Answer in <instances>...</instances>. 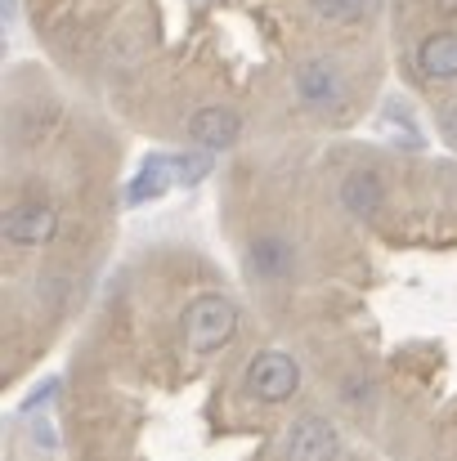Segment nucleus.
Listing matches in <instances>:
<instances>
[{"label": "nucleus", "mask_w": 457, "mask_h": 461, "mask_svg": "<svg viewBox=\"0 0 457 461\" xmlns=\"http://www.w3.org/2000/svg\"><path fill=\"white\" fill-rule=\"evenodd\" d=\"M211 175V153H152L144 157V166H140V175L126 184V206H144V202H157L166 188H175V184H197V179H206Z\"/></svg>", "instance_id": "obj_1"}, {"label": "nucleus", "mask_w": 457, "mask_h": 461, "mask_svg": "<svg viewBox=\"0 0 457 461\" xmlns=\"http://www.w3.org/2000/svg\"><path fill=\"white\" fill-rule=\"evenodd\" d=\"M238 331V309L229 296H197L184 309V340L197 349V354H211V349H224Z\"/></svg>", "instance_id": "obj_2"}, {"label": "nucleus", "mask_w": 457, "mask_h": 461, "mask_svg": "<svg viewBox=\"0 0 457 461\" xmlns=\"http://www.w3.org/2000/svg\"><path fill=\"white\" fill-rule=\"evenodd\" d=\"M301 390V363L288 349H260L247 367V394L260 403H288Z\"/></svg>", "instance_id": "obj_3"}, {"label": "nucleus", "mask_w": 457, "mask_h": 461, "mask_svg": "<svg viewBox=\"0 0 457 461\" xmlns=\"http://www.w3.org/2000/svg\"><path fill=\"white\" fill-rule=\"evenodd\" d=\"M292 90H297V99H301L305 108H314V113H336V108L350 99V81H345V72H341L332 59H323V54L305 59L301 68H297Z\"/></svg>", "instance_id": "obj_4"}, {"label": "nucleus", "mask_w": 457, "mask_h": 461, "mask_svg": "<svg viewBox=\"0 0 457 461\" xmlns=\"http://www.w3.org/2000/svg\"><path fill=\"white\" fill-rule=\"evenodd\" d=\"M341 457V435L327 417H301L288 439H283V461H336Z\"/></svg>", "instance_id": "obj_5"}, {"label": "nucleus", "mask_w": 457, "mask_h": 461, "mask_svg": "<svg viewBox=\"0 0 457 461\" xmlns=\"http://www.w3.org/2000/svg\"><path fill=\"white\" fill-rule=\"evenodd\" d=\"M59 233V211L50 202H18L5 211V242L14 247H45Z\"/></svg>", "instance_id": "obj_6"}, {"label": "nucleus", "mask_w": 457, "mask_h": 461, "mask_svg": "<svg viewBox=\"0 0 457 461\" xmlns=\"http://www.w3.org/2000/svg\"><path fill=\"white\" fill-rule=\"evenodd\" d=\"M242 135V117L233 108H197L188 117V140L202 149V153H220V149H233Z\"/></svg>", "instance_id": "obj_7"}, {"label": "nucleus", "mask_w": 457, "mask_h": 461, "mask_svg": "<svg viewBox=\"0 0 457 461\" xmlns=\"http://www.w3.org/2000/svg\"><path fill=\"white\" fill-rule=\"evenodd\" d=\"M251 269H256V278H265V283H279V278H292V269H297V251H292V242L283 238V233H260V238H251Z\"/></svg>", "instance_id": "obj_8"}, {"label": "nucleus", "mask_w": 457, "mask_h": 461, "mask_svg": "<svg viewBox=\"0 0 457 461\" xmlns=\"http://www.w3.org/2000/svg\"><path fill=\"white\" fill-rule=\"evenodd\" d=\"M381 197H386V184H381L377 170H350V175L341 179V206H345L354 220H372L377 206H381Z\"/></svg>", "instance_id": "obj_9"}, {"label": "nucleus", "mask_w": 457, "mask_h": 461, "mask_svg": "<svg viewBox=\"0 0 457 461\" xmlns=\"http://www.w3.org/2000/svg\"><path fill=\"white\" fill-rule=\"evenodd\" d=\"M417 72L426 81H457V32H431L417 45Z\"/></svg>", "instance_id": "obj_10"}, {"label": "nucleus", "mask_w": 457, "mask_h": 461, "mask_svg": "<svg viewBox=\"0 0 457 461\" xmlns=\"http://www.w3.org/2000/svg\"><path fill=\"white\" fill-rule=\"evenodd\" d=\"M377 0H309V9L323 18V23H354V18H368Z\"/></svg>", "instance_id": "obj_11"}, {"label": "nucleus", "mask_w": 457, "mask_h": 461, "mask_svg": "<svg viewBox=\"0 0 457 461\" xmlns=\"http://www.w3.org/2000/svg\"><path fill=\"white\" fill-rule=\"evenodd\" d=\"M386 126H395V135H399V144H404V149H422L417 122L408 117V108H404L399 99H390V104H386Z\"/></svg>", "instance_id": "obj_12"}, {"label": "nucleus", "mask_w": 457, "mask_h": 461, "mask_svg": "<svg viewBox=\"0 0 457 461\" xmlns=\"http://www.w3.org/2000/svg\"><path fill=\"white\" fill-rule=\"evenodd\" d=\"M27 435H32V444H36V453H45V457H50V453L59 448V439H54V430H50V421H45V417H36V412L27 417Z\"/></svg>", "instance_id": "obj_13"}, {"label": "nucleus", "mask_w": 457, "mask_h": 461, "mask_svg": "<svg viewBox=\"0 0 457 461\" xmlns=\"http://www.w3.org/2000/svg\"><path fill=\"white\" fill-rule=\"evenodd\" d=\"M59 394V376H50V381H41L27 399H23V417H32V412H41V403H50Z\"/></svg>", "instance_id": "obj_14"}, {"label": "nucleus", "mask_w": 457, "mask_h": 461, "mask_svg": "<svg viewBox=\"0 0 457 461\" xmlns=\"http://www.w3.org/2000/svg\"><path fill=\"white\" fill-rule=\"evenodd\" d=\"M444 135L457 144V108H444Z\"/></svg>", "instance_id": "obj_15"}, {"label": "nucleus", "mask_w": 457, "mask_h": 461, "mask_svg": "<svg viewBox=\"0 0 457 461\" xmlns=\"http://www.w3.org/2000/svg\"><path fill=\"white\" fill-rule=\"evenodd\" d=\"M0 5H5V23H14L18 18V0H0Z\"/></svg>", "instance_id": "obj_16"}]
</instances>
